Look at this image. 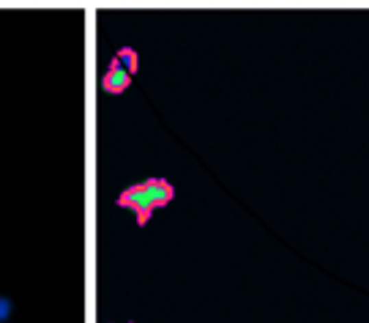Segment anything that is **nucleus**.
I'll return each instance as SVG.
<instances>
[{"mask_svg": "<svg viewBox=\"0 0 369 323\" xmlns=\"http://www.w3.org/2000/svg\"><path fill=\"white\" fill-rule=\"evenodd\" d=\"M176 198V189L165 181V178H148L145 184H137V187H129L121 198H118V206L123 208H132L137 214V222L145 225L151 219V214L162 206H167L170 200Z\"/></svg>", "mask_w": 369, "mask_h": 323, "instance_id": "nucleus-1", "label": "nucleus"}, {"mask_svg": "<svg viewBox=\"0 0 369 323\" xmlns=\"http://www.w3.org/2000/svg\"><path fill=\"white\" fill-rule=\"evenodd\" d=\"M134 69H137V52H134L132 47L121 49V52L112 58L107 74L102 77L104 91H107V93H121V91H126V88L132 85V74H134Z\"/></svg>", "mask_w": 369, "mask_h": 323, "instance_id": "nucleus-2", "label": "nucleus"}, {"mask_svg": "<svg viewBox=\"0 0 369 323\" xmlns=\"http://www.w3.org/2000/svg\"><path fill=\"white\" fill-rule=\"evenodd\" d=\"M11 313H14V304H11V299L0 296V323L8 321V318H11Z\"/></svg>", "mask_w": 369, "mask_h": 323, "instance_id": "nucleus-3", "label": "nucleus"}]
</instances>
